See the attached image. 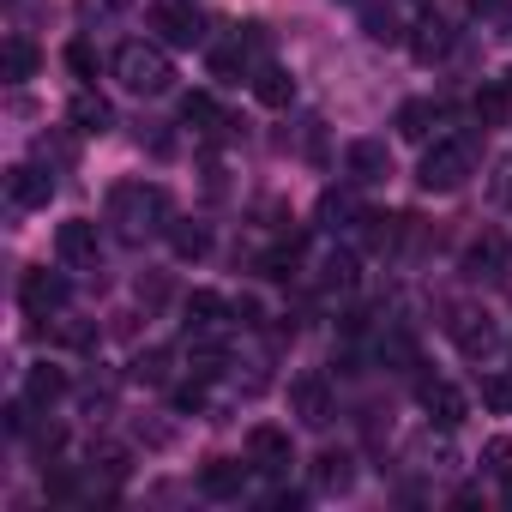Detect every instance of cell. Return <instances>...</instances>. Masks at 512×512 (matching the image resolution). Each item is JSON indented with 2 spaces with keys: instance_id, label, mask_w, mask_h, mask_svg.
Here are the masks:
<instances>
[{
  "instance_id": "obj_1",
  "label": "cell",
  "mask_w": 512,
  "mask_h": 512,
  "mask_svg": "<svg viewBox=\"0 0 512 512\" xmlns=\"http://www.w3.org/2000/svg\"><path fill=\"white\" fill-rule=\"evenodd\" d=\"M109 223H115L121 241H145V235L169 229L175 211H169V193H163V187H151V181H121V187H109Z\"/></svg>"
},
{
  "instance_id": "obj_2",
  "label": "cell",
  "mask_w": 512,
  "mask_h": 512,
  "mask_svg": "<svg viewBox=\"0 0 512 512\" xmlns=\"http://www.w3.org/2000/svg\"><path fill=\"white\" fill-rule=\"evenodd\" d=\"M115 79L133 91V97H163L175 85V67L157 43H121L115 49Z\"/></svg>"
},
{
  "instance_id": "obj_3",
  "label": "cell",
  "mask_w": 512,
  "mask_h": 512,
  "mask_svg": "<svg viewBox=\"0 0 512 512\" xmlns=\"http://www.w3.org/2000/svg\"><path fill=\"white\" fill-rule=\"evenodd\" d=\"M470 169H476V139H440L422 151L416 181H422V193H458L470 181Z\"/></svg>"
},
{
  "instance_id": "obj_4",
  "label": "cell",
  "mask_w": 512,
  "mask_h": 512,
  "mask_svg": "<svg viewBox=\"0 0 512 512\" xmlns=\"http://www.w3.org/2000/svg\"><path fill=\"white\" fill-rule=\"evenodd\" d=\"M247 464L260 470V476H284V470L296 464L290 434H284V428H272V422H253V428H247Z\"/></svg>"
},
{
  "instance_id": "obj_5",
  "label": "cell",
  "mask_w": 512,
  "mask_h": 512,
  "mask_svg": "<svg viewBox=\"0 0 512 512\" xmlns=\"http://www.w3.org/2000/svg\"><path fill=\"white\" fill-rule=\"evenodd\" d=\"M344 175H350L356 187H380V181L392 175L386 139H350V145H344Z\"/></svg>"
},
{
  "instance_id": "obj_6",
  "label": "cell",
  "mask_w": 512,
  "mask_h": 512,
  "mask_svg": "<svg viewBox=\"0 0 512 512\" xmlns=\"http://www.w3.org/2000/svg\"><path fill=\"white\" fill-rule=\"evenodd\" d=\"M67 296H73V290H67V278H61V272H25V278H19V302H25V314H31V320L61 314V308H67Z\"/></svg>"
},
{
  "instance_id": "obj_7",
  "label": "cell",
  "mask_w": 512,
  "mask_h": 512,
  "mask_svg": "<svg viewBox=\"0 0 512 512\" xmlns=\"http://www.w3.org/2000/svg\"><path fill=\"white\" fill-rule=\"evenodd\" d=\"M151 25H157L163 43H175V49H199V43H205V19H199L193 7H181V0H157V7H151Z\"/></svg>"
},
{
  "instance_id": "obj_8",
  "label": "cell",
  "mask_w": 512,
  "mask_h": 512,
  "mask_svg": "<svg viewBox=\"0 0 512 512\" xmlns=\"http://www.w3.org/2000/svg\"><path fill=\"white\" fill-rule=\"evenodd\" d=\"M446 332H452V344L470 356V362H482V356H494V344H500V332H494V320L488 314H470V308H452V320H446Z\"/></svg>"
},
{
  "instance_id": "obj_9",
  "label": "cell",
  "mask_w": 512,
  "mask_h": 512,
  "mask_svg": "<svg viewBox=\"0 0 512 512\" xmlns=\"http://www.w3.org/2000/svg\"><path fill=\"white\" fill-rule=\"evenodd\" d=\"M55 260L61 266H97V223L91 217H67L61 229H55Z\"/></svg>"
},
{
  "instance_id": "obj_10",
  "label": "cell",
  "mask_w": 512,
  "mask_h": 512,
  "mask_svg": "<svg viewBox=\"0 0 512 512\" xmlns=\"http://www.w3.org/2000/svg\"><path fill=\"white\" fill-rule=\"evenodd\" d=\"M290 410H296L302 428H326V422H332V386H326L320 374L290 380Z\"/></svg>"
},
{
  "instance_id": "obj_11",
  "label": "cell",
  "mask_w": 512,
  "mask_h": 512,
  "mask_svg": "<svg viewBox=\"0 0 512 512\" xmlns=\"http://www.w3.org/2000/svg\"><path fill=\"white\" fill-rule=\"evenodd\" d=\"M7 193H13L19 211H43V205L55 199V175L37 169V163H13V169H7Z\"/></svg>"
},
{
  "instance_id": "obj_12",
  "label": "cell",
  "mask_w": 512,
  "mask_h": 512,
  "mask_svg": "<svg viewBox=\"0 0 512 512\" xmlns=\"http://www.w3.org/2000/svg\"><path fill=\"white\" fill-rule=\"evenodd\" d=\"M416 404H422L428 428H458V422H464V392L446 386V380H422V386H416Z\"/></svg>"
},
{
  "instance_id": "obj_13",
  "label": "cell",
  "mask_w": 512,
  "mask_h": 512,
  "mask_svg": "<svg viewBox=\"0 0 512 512\" xmlns=\"http://www.w3.org/2000/svg\"><path fill=\"white\" fill-rule=\"evenodd\" d=\"M314 488H320V494H350V488H356V452L326 446V452L314 458Z\"/></svg>"
},
{
  "instance_id": "obj_14",
  "label": "cell",
  "mask_w": 512,
  "mask_h": 512,
  "mask_svg": "<svg viewBox=\"0 0 512 512\" xmlns=\"http://www.w3.org/2000/svg\"><path fill=\"white\" fill-rule=\"evenodd\" d=\"M67 121H73V133H85V139H103V133L115 127V109H109V97H97V91H79V97L67 103Z\"/></svg>"
},
{
  "instance_id": "obj_15",
  "label": "cell",
  "mask_w": 512,
  "mask_h": 512,
  "mask_svg": "<svg viewBox=\"0 0 512 512\" xmlns=\"http://www.w3.org/2000/svg\"><path fill=\"white\" fill-rule=\"evenodd\" d=\"M187 368H193V380H217L229 368V344L217 332H187Z\"/></svg>"
},
{
  "instance_id": "obj_16",
  "label": "cell",
  "mask_w": 512,
  "mask_h": 512,
  "mask_svg": "<svg viewBox=\"0 0 512 512\" xmlns=\"http://www.w3.org/2000/svg\"><path fill=\"white\" fill-rule=\"evenodd\" d=\"M241 488H247V464H235V458H211L199 470V494L205 500H241Z\"/></svg>"
},
{
  "instance_id": "obj_17",
  "label": "cell",
  "mask_w": 512,
  "mask_h": 512,
  "mask_svg": "<svg viewBox=\"0 0 512 512\" xmlns=\"http://www.w3.org/2000/svg\"><path fill=\"white\" fill-rule=\"evenodd\" d=\"M404 43H410V55H416V61H428V67H434V61H446V55H452V25H446L440 13H428Z\"/></svg>"
},
{
  "instance_id": "obj_18",
  "label": "cell",
  "mask_w": 512,
  "mask_h": 512,
  "mask_svg": "<svg viewBox=\"0 0 512 512\" xmlns=\"http://www.w3.org/2000/svg\"><path fill=\"white\" fill-rule=\"evenodd\" d=\"M320 223H326V229H356V223H362L356 181H350V187H326V193H320Z\"/></svg>"
},
{
  "instance_id": "obj_19",
  "label": "cell",
  "mask_w": 512,
  "mask_h": 512,
  "mask_svg": "<svg viewBox=\"0 0 512 512\" xmlns=\"http://www.w3.org/2000/svg\"><path fill=\"white\" fill-rule=\"evenodd\" d=\"M37 67H43V55H37L25 37H7V49H0V79H7V85H25V79H37Z\"/></svg>"
},
{
  "instance_id": "obj_20",
  "label": "cell",
  "mask_w": 512,
  "mask_h": 512,
  "mask_svg": "<svg viewBox=\"0 0 512 512\" xmlns=\"http://www.w3.org/2000/svg\"><path fill=\"white\" fill-rule=\"evenodd\" d=\"M181 314H187V332H217V326H223V314H229V302H223L217 290H193Z\"/></svg>"
},
{
  "instance_id": "obj_21",
  "label": "cell",
  "mask_w": 512,
  "mask_h": 512,
  "mask_svg": "<svg viewBox=\"0 0 512 512\" xmlns=\"http://www.w3.org/2000/svg\"><path fill=\"white\" fill-rule=\"evenodd\" d=\"M253 97H260L266 109H290V97H296V79L284 73V67H260V73H253Z\"/></svg>"
},
{
  "instance_id": "obj_22",
  "label": "cell",
  "mask_w": 512,
  "mask_h": 512,
  "mask_svg": "<svg viewBox=\"0 0 512 512\" xmlns=\"http://www.w3.org/2000/svg\"><path fill=\"white\" fill-rule=\"evenodd\" d=\"M500 266H506V247L494 235H482V241L464 247V278H500Z\"/></svg>"
},
{
  "instance_id": "obj_23",
  "label": "cell",
  "mask_w": 512,
  "mask_h": 512,
  "mask_svg": "<svg viewBox=\"0 0 512 512\" xmlns=\"http://www.w3.org/2000/svg\"><path fill=\"white\" fill-rule=\"evenodd\" d=\"M169 247H175V260H205V253H211V229L175 217V223H169Z\"/></svg>"
},
{
  "instance_id": "obj_24",
  "label": "cell",
  "mask_w": 512,
  "mask_h": 512,
  "mask_svg": "<svg viewBox=\"0 0 512 512\" xmlns=\"http://www.w3.org/2000/svg\"><path fill=\"white\" fill-rule=\"evenodd\" d=\"M169 368H175V356L151 344V350H139V356H133L127 380H133V386H169Z\"/></svg>"
},
{
  "instance_id": "obj_25",
  "label": "cell",
  "mask_w": 512,
  "mask_h": 512,
  "mask_svg": "<svg viewBox=\"0 0 512 512\" xmlns=\"http://www.w3.org/2000/svg\"><path fill=\"white\" fill-rule=\"evenodd\" d=\"M25 398H31L37 410H49L55 398H67V374H61V368H49V362H43V368H31V374H25Z\"/></svg>"
},
{
  "instance_id": "obj_26",
  "label": "cell",
  "mask_w": 512,
  "mask_h": 512,
  "mask_svg": "<svg viewBox=\"0 0 512 512\" xmlns=\"http://www.w3.org/2000/svg\"><path fill=\"white\" fill-rule=\"evenodd\" d=\"M362 31H368V43H404L398 13L392 7H374V0H362Z\"/></svg>"
},
{
  "instance_id": "obj_27",
  "label": "cell",
  "mask_w": 512,
  "mask_h": 512,
  "mask_svg": "<svg viewBox=\"0 0 512 512\" xmlns=\"http://www.w3.org/2000/svg\"><path fill=\"white\" fill-rule=\"evenodd\" d=\"M296 266H302V235H290L284 247H272L266 260H260V272H266V278H278V284H290V278H296Z\"/></svg>"
},
{
  "instance_id": "obj_28",
  "label": "cell",
  "mask_w": 512,
  "mask_h": 512,
  "mask_svg": "<svg viewBox=\"0 0 512 512\" xmlns=\"http://www.w3.org/2000/svg\"><path fill=\"white\" fill-rule=\"evenodd\" d=\"M320 284H326V290H350V284H356V253H350V247H332V253H326Z\"/></svg>"
},
{
  "instance_id": "obj_29",
  "label": "cell",
  "mask_w": 512,
  "mask_h": 512,
  "mask_svg": "<svg viewBox=\"0 0 512 512\" xmlns=\"http://www.w3.org/2000/svg\"><path fill=\"white\" fill-rule=\"evenodd\" d=\"M211 73H217L223 85H241V79H247V49H241V43L211 49Z\"/></svg>"
},
{
  "instance_id": "obj_30",
  "label": "cell",
  "mask_w": 512,
  "mask_h": 512,
  "mask_svg": "<svg viewBox=\"0 0 512 512\" xmlns=\"http://www.w3.org/2000/svg\"><path fill=\"white\" fill-rule=\"evenodd\" d=\"M398 133L422 145V139L434 133V103H422V97H416V103H404V109H398Z\"/></svg>"
},
{
  "instance_id": "obj_31",
  "label": "cell",
  "mask_w": 512,
  "mask_h": 512,
  "mask_svg": "<svg viewBox=\"0 0 512 512\" xmlns=\"http://www.w3.org/2000/svg\"><path fill=\"white\" fill-rule=\"evenodd\" d=\"M181 121H187V127H205V133H223V127H229V121L217 115V103H211V97H199V91L181 103Z\"/></svg>"
},
{
  "instance_id": "obj_32",
  "label": "cell",
  "mask_w": 512,
  "mask_h": 512,
  "mask_svg": "<svg viewBox=\"0 0 512 512\" xmlns=\"http://www.w3.org/2000/svg\"><path fill=\"white\" fill-rule=\"evenodd\" d=\"M506 97H512L506 85H482V91H476V121H482V127H500V121H506Z\"/></svg>"
},
{
  "instance_id": "obj_33",
  "label": "cell",
  "mask_w": 512,
  "mask_h": 512,
  "mask_svg": "<svg viewBox=\"0 0 512 512\" xmlns=\"http://www.w3.org/2000/svg\"><path fill=\"white\" fill-rule=\"evenodd\" d=\"M91 470H97L103 482H127V470H133V464H127V452H121V446H91Z\"/></svg>"
},
{
  "instance_id": "obj_34",
  "label": "cell",
  "mask_w": 512,
  "mask_h": 512,
  "mask_svg": "<svg viewBox=\"0 0 512 512\" xmlns=\"http://www.w3.org/2000/svg\"><path fill=\"white\" fill-rule=\"evenodd\" d=\"M482 404L494 416H512V374H482Z\"/></svg>"
},
{
  "instance_id": "obj_35",
  "label": "cell",
  "mask_w": 512,
  "mask_h": 512,
  "mask_svg": "<svg viewBox=\"0 0 512 512\" xmlns=\"http://www.w3.org/2000/svg\"><path fill=\"white\" fill-rule=\"evenodd\" d=\"M482 470H488V476H512V440H506V434H494V440L482 446Z\"/></svg>"
},
{
  "instance_id": "obj_36",
  "label": "cell",
  "mask_w": 512,
  "mask_h": 512,
  "mask_svg": "<svg viewBox=\"0 0 512 512\" xmlns=\"http://www.w3.org/2000/svg\"><path fill=\"white\" fill-rule=\"evenodd\" d=\"M43 488H49V500H55V506L79 500V476H73V470H49V476H43Z\"/></svg>"
},
{
  "instance_id": "obj_37",
  "label": "cell",
  "mask_w": 512,
  "mask_h": 512,
  "mask_svg": "<svg viewBox=\"0 0 512 512\" xmlns=\"http://www.w3.org/2000/svg\"><path fill=\"white\" fill-rule=\"evenodd\" d=\"M488 193H494V205H500V211H512V157H500V163H494Z\"/></svg>"
},
{
  "instance_id": "obj_38",
  "label": "cell",
  "mask_w": 512,
  "mask_h": 512,
  "mask_svg": "<svg viewBox=\"0 0 512 512\" xmlns=\"http://www.w3.org/2000/svg\"><path fill=\"white\" fill-rule=\"evenodd\" d=\"M67 67L79 73V79H97V49L79 37V43H67Z\"/></svg>"
},
{
  "instance_id": "obj_39",
  "label": "cell",
  "mask_w": 512,
  "mask_h": 512,
  "mask_svg": "<svg viewBox=\"0 0 512 512\" xmlns=\"http://www.w3.org/2000/svg\"><path fill=\"white\" fill-rule=\"evenodd\" d=\"M55 338H61V344H73V350H97V326H85V320L55 326Z\"/></svg>"
},
{
  "instance_id": "obj_40",
  "label": "cell",
  "mask_w": 512,
  "mask_h": 512,
  "mask_svg": "<svg viewBox=\"0 0 512 512\" xmlns=\"http://www.w3.org/2000/svg\"><path fill=\"white\" fill-rule=\"evenodd\" d=\"M229 314H235L247 332H253V326H266V308H260V296H235V302H229Z\"/></svg>"
},
{
  "instance_id": "obj_41",
  "label": "cell",
  "mask_w": 512,
  "mask_h": 512,
  "mask_svg": "<svg viewBox=\"0 0 512 512\" xmlns=\"http://www.w3.org/2000/svg\"><path fill=\"white\" fill-rule=\"evenodd\" d=\"M139 302H145V308H163V302H169V278H163V272L139 278Z\"/></svg>"
},
{
  "instance_id": "obj_42",
  "label": "cell",
  "mask_w": 512,
  "mask_h": 512,
  "mask_svg": "<svg viewBox=\"0 0 512 512\" xmlns=\"http://www.w3.org/2000/svg\"><path fill=\"white\" fill-rule=\"evenodd\" d=\"M61 440H67V434H61V422H43V428H31V446H37L43 458H55V452H61Z\"/></svg>"
},
{
  "instance_id": "obj_43",
  "label": "cell",
  "mask_w": 512,
  "mask_h": 512,
  "mask_svg": "<svg viewBox=\"0 0 512 512\" xmlns=\"http://www.w3.org/2000/svg\"><path fill=\"white\" fill-rule=\"evenodd\" d=\"M37 157H43V163H61V169H67V163H73V139H37Z\"/></svg>"
},
{
  "instance_id": "obj_44",
  "label": "cell",
  "mask_w": 512,
  "mask_h": 512,
  "mask_svg": "<svg viewBox=\"0 0 512 512\" xmlns=\"http://www.w3.org/2000/svg\"><path fill=\"white\" fill-rule=\"evenodd\" d=\"M205 404V386L193 380V386H175V410H199Z\"/></svg>"
},
{
  "instance_id": "obj_45",
  "label": "cell",
  "mask_w": 512,
  "mask_h": 512,
  "mask_svg": "<svg viewBox=\"0 0 512 512\" xmlns=\"http://www.w3.org/2000/svg\"><path fill=\"white\" fill-rule=\"evenodd\" d=\"M139 440H145V446H169V428H163V422H139Z\"/></svg>"
},
{
  "instance_id": "obj_46",
  "label": "cell",
  "mask_w": 512,
  "mask_h": 512,
  "mask_svg": "<svg viewBox=\"0 0 512 512\" xmlns=\"http://www.w3.org/2000/svg\"><path fill=\"white\" fill-rule=\"evenodd\" d=\"M272 512H302V494H296V488H284V494H272Z\"/></svg>"
},
{
  "instance_id": "obj_47",
  "label": "cell",
  "mask_w": 512,
  "mask_h": 512,
  "mask_svg": "<svg viewBox=\"0 0 512 512\" xmlns=\"http://www.w3.org/2000/svg\"><path fill=\"white\" fill-rule=\"evenodd\" d=\"M470 13H476V19H500V13H506V0H470Z\"/></svg>"
},
{
  "instance_id": "obj_48",
  "label": "cell",
  "mask_w": 512,
  "mask_h": 512,
  "mask_svg": "<svg viewBox=\"0 0 512 512\" xmlns=\"http://www.w3.org/2000/svg\"><path fill=\"white\" fill-rule=\"evenodd\" d=\"M494 25H500V37H506V43H512V0H506V13H500V19H494Z\"/></svg>"
},
{
  "instance_id": "obj_49",
  "label": "cell",
  "mask_w": 512,
  "mask_h": 512,
  "mask_svg": "<svg viewBox=\"0 0 512 512\" xmlns=\"http://www.w3.org/2000/svg\"><path fill=\"white\" fill-rule=\"evenodd\" d=\"M500 494H506V506H512V476H500Z\"/></svg>"
},
{
  "instance_id": "obj_50",
  "label": "cell",
  "mask_w": 512,
  "mask_h": 512,
  "mask_svg": "<svg viewBox=\"0 0 512 512\" xmlns=\"http://www.w3.org/2000/svg\"><path fill=\"white\" fill-rule=\"evenodd\" d=\"M109 7H133V0H109Z\"/></svg>"
},
{
  "instance_id": "obj_51",
  "label": "cell",
  "mask_w": 512,
  "mask_h": 512,
  "mask_svg": "<svg viewBox=\"0 0 512 512\" xmlns=\"http://www.w3.org/2000/svg\"><path fill=\"white\" fill-rule=\"evenodd\" d=\"M506 91H512V73H506Z\"/></svg>"
},
{
  "instance_id": "obj_52",
  "label": "cell",
  "mask_w": 512,
  "mask_h": 512,
  "mask_svg": "<svg viewBox=\"0 0 512 512\" xmlns=\"http://www.w3.org/2000/svg\"><path fill=\"white\" fill-rule=\"evenodd\" d=\"M350 7H362V0H350Z\"/></svg>"
}]
</instances>
